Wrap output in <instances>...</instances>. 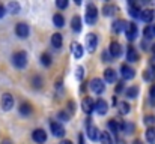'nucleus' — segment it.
<instances>
[{
  "instance_id": "1",
  "label": "nucleus",
  "mask_w": 155,
  "mask_h": 144,
  "mask_svg": "<svg viewBox=\"0 0 155 144\" xmlns=\"http://www.w3.org/2000/svg\"><path fill=\"white\" fill-rule=\"evenodd\" d=\"M12 65L17 69H24L27 66V54L26 51H17L12 54Z\"/></svg>"
},
{
  "instance_id": "2",
  "label": "nucleus",
  "mask_w": 155,
  "mask_h": 144,
  "mask_svg": "<svg viewBox=\"0 0 155 144\" xmlns=\"http://www.w3.org/2000/svg\"><path fill=\"white\" fill-rule=\"evenodd\" d=\"M84 18H86V23L89 26H94L97 23V20H98V9H97V6L94 3H89L87 5V8H86V17Z\"/></svg>"
},
{
  "instance_id": "3",
  "label": "nucleus",
  "mask_w": 155,
  "mask_h": 144,
  "mask_svg": "<svg viewBox=\"0 0 155 144\" xmlns=\"http://www.w3.org/2000/svg\"><path fill=\"white\" fill-rule=\"evenodd\" d=\"M89 87H91V90H92L94 93L101 95V93L104 92V89H105V84H104V81L101 80V78H94V80H91Z\"/></svg>"
},
{
  "instance_id": "4",
  "label": "nucleus",
  "mask_w": 155,
  "mask_h": 144,
  "mask_svg": "<svg viewBox=\"0 0 155 144\" xmlns=\"http://www.w3.org/2000/svg\"><path fill=\"white\" fill-rule=\"evenodd\" d=\"M125 35H127V39L128 41H134L139 35V29H137V24L136 23H127V29H125Z\"/></svg>"
},
{
  "instance_id": "5",
  "label": "nucleus",
  "mask_w": 155,
  "mask_h": 144,
  "mask_svg": "<svg viewBox=\"0 0 155 144\" xmlns=\"http://www.w3.org/2000/svg\"><path fill=\"white\" fill-rule=\"evenodd\" d=\"M15 33H17L18 38L26 39V38L29 36V33H30V29H29V26H27L26 23H18V24L15 26Z\"/></svg>"
},
{
  "instance_id": "6",
  "label": "nucleus",
  "mask_w": 155,
  "mask_h": 144,
  "mask_svg": "<svg viewBox=\"0 0 155 144\" xmlns=\"http://www.w3.org/2000/svg\"><path fill=\"white\" fill-rule=\"evenodd\" d=\"M86 128H87V137H89L92 141H97L98 137H100V131H98V128H97L95 125H92L91 119H87V122H86Z\"/></svg>"
},
{
  "instance_id": "7",
  "label": "nucleus",
  "mask_w": 155,
  "mask_h": 144,
  "mask_svg": "<svg viewBox=\"0 0 155 144\" xmlns=\"http://www.w3.org/2000/svg\"><path fill=\"white\" fill-rule=\"evenodd\" d=\"M86 48H87L91 53H94V51L98 48V36H97L95 33H89V35L86 36Z\"/></svg>"
},
{
  "instance_id": "8",
  "label": "nucleus",
  "mask_w": 155,
  "mask_h": 144,
  "mask_svg": "<svg viewBox=\"0 0 155 144\" xmlns=\"http://www.w3.org/2000/svg\"><path fill=\"white\" fill-rule=\"evenodd\" d=\"M50 128H51V134L54 135V137H59V138H62L63 135H65V128H63V125L60 123V122H51L50 123Z\"/></svg>"
},
{
  "instance_id": "9",
  "label": "nucleus",
  "mask_w": 155,
  "mask_h": 144,
  "mask_svg": "<svg viewBox=\"0 0 155 144\" xmlns=\"http://www.w3.org/2000/svg\"><path fill=\"white\" fill-rule=\"evenodd\" d=\"M0 105H2V108H3L5 111L12 110V107H14V96L11 95V93H5V95L2 96Z\"/></svg>"
},
{
  "instance_id": "10",
  "label": "nucleus",
  "mask_w": 155,
  "mask_h": 144,
  "mask_svg": "<svg viewBox=\"0 0 155 144\" xmlns=\"http://www.w3.org/2000/svg\"><path fill=\"white\" fill-rule=\"evenodd\" d=\"M32 138H33L35 143L42 144L47 141V132H45L44 129H35V131L32 132Z\"/></svg>"
},
{
  "instance_id": "11",
  "label": "nucleus",
  "mask_w": 155,
  "mask_h": 144,
  "mask_svg": "<svg viewBox=\"0 0 155 144\" xmlns=\"http://www.w3.org/2000/svg\"><path fill=\"white\" fill-rule=\"evenodd\" d=\"M120 75H122L124 80H133L136 77V71L128 65H122L120 66Z\"/></svg>"
},
{
  "instance_id": "12",
  "label": "nucleus",
  "mask_w": 155,
  "mask_h": 144,
  "mask_svg": "<svg viewBox=\"0 0 155 144\" xmlns=\"http://www.w3.org/2000/svg\"><path fill=\"white\" fill-rule=\"evenodd\" d=\"M108 53H110L111 59H117V57H120V54H122V45H120L119 42L113 41V42L110 44V48H108Z\"/></svg>"
},
{
  "instance_id": "13",
  "label": "nucleus",
  "mask_w": 155,
  "mask_h": 144,
  "mask_svg": "<svg viewBox=\"0 0 155 144\" xmlns=\"http://www.w3.org/2000/svg\"><path fill=\"white\" fill-rule=\"evenodd\" d=\"M81 108L86 114H91L95 110V102L92 101V98H84L83 102H81Z\"/></svg>"
},
{
  "instance_id": "14",
  "label": "nucleus",
  "mask_w": 155,
  "mask_h": 144,
  "mask_svg": "<svg viewBox=\"0 0 155 144\" xmlns=\"http://www.w3.org/2000/svg\"><path fill=\"white\" fill-rule=\"evenodd\" d=\"M94 111H97L100 116H104L107 111H108V104L104 101V99H98L97 102H95V110Z\"/></svg>"
},
{
  "instance_id": "15",
  "label": "nucleus",
  "mask_w": 155,
  "mask_h": 144,
  "mask_svg": "<svg viewBox=\"0 0 155 144\" xmlns=\"http://www.w3.org/2000/svg\"><path fill=\"white\" fill-rule=\"evenodd\" d=\"M127 60L130 63H134V62L139 60V51L133 45H128V48H127Z\"/></svg>"
},
{
  "instance_id": "16",
  "label": "nucleus",
  "mask_w": 155,
  "mask_h": 144,
  "mask_svg": "<svg viewBox=\"0 0 155 144\" xmlns=\"http://www.w3.org/2000/svg\"><path fill=\"white\" fill-rule=\"evenodd\" d=\"M71 51H72V56L75 59H81L83 54H84V48L81 47L78 42H72L71 44Z\"/></svg>"
},
{
  "instance_id": "17",
  "label": "nucleus",
  "mask_w": 155,
  "mask_h": 144,
  "mask_svg": "<svg viewBox=\"0 0 155 144\" xmlns=\"http://www.w3.org/2000/svg\"><path fill=\"white\" fill-rule=\"evenodd\" d=\"M125 29H127V21L125 20H116L111 26V30L114 33H122V32H125Z\"/></svg>"
},
{
  "instance_id": "18",
  "label": "nucleus",
  "mask_w": 155,
  "mask_h": 144,
  "mask_svg": "<svg viewBox=\"0 0 155 144\" xmlns=\"http://www.w3.org/2000/svg\"><path fill=\"white\" fill-rule=\"evenodd\" d=\"M116 78H117V75H116V71L114 69L107 68L104 71V81L105 83H116Z\"/></svg>"
},
{
  "instance_id": "19",
  "label": "nucleus",
  "mask_w": 155,
  "mask_h": 144,
  "mask_svg": "<svg viewBox=\"0 0 155 144\" xmlns=\"http://www.w3.org/2000/svg\"><path fill=\"white\" fill-rule=\"evenodd\" d=\"M71 29L74 30V32H81V29H83V24H81V18L78 17V15H74L72 17V20H71Z\"/></svg>"
},
{
  "instance_id": "20",
  "label": "nucleus",
  "mask_w": 155,
  "mask_h": 144,
  "mask_svg": "<svg viewBox=\"0 0 155 144\" xmlns=\"http://www.w3.org/2000/svg\"><path fill=\"white\" fill-rule=\"evenodd\" d=\"M154 17H155V14L152 9H143V11L140 12V18H142L145 23H152Z\"/></svg>"
},
{
  "instance_id": "21",
  "label": "nucleus",
  "mask_w": 155,
  "mask_h": 144,
  "mask_svg": "<svg viewBox=\"0 0 155 144\" xmlns=\"http://www.w3.org/2000/svg\"><path fill=\"white\" fill-rule=\"evenodd\" d=\"M128 6H130V14H131L134 18H140V12H142L140 5H137V3H134V2H128Z\"/></svg>"
},
{
  "instance_id": "22",
  "label": "nucleus",
  "mask_w": 155,
  "mask_h": 144,
  "mask_svg": "<svg viewBox=\"0 0 155 144\" xmlns=\"http://www.w3.org/2000/svg\"><path fill=\"white\" fill-rule=\"evenodd\" d=\"M51 45L56 50H60L62 48V45H63V38H62L60 33H54L51 36Z\"/></svg>"
},
{
  "instance_id": "23",
  "label": "nucleus",
  "mask_w": 155,
  "mask_h": 144,
  "mask_svg": "<svg viewBox=\"0 0 155 144\" xmlns=\"http://www.w3.org/2000/svg\"><path fill=\"white\" fill-rule=\"evenodd\" d=\"M130 110H131V107H130V104H128L127 101L117 102V111H119L120 116H127V114L130 113Z\"/></svg>"
},
{
  "instance_id": "24",
  "label": "nucleus",
  "mask_w": 155,
  "mask_h": 144,
  "mask_svg": "<svg viewBox=\"0 0 155 144\" xmlns=\"http://www.w3.org/2000/svg\"><path fill=\"white\" fill-rule=\"evenodd\" d=\"M18 111H20L21 116H29V114H32V111H33L32 104H29V102H23V104H20Z\"/></svg>"
},
{
  "instance_id": "25",
  "label": "nucleus",
  "mask_w": 155,
  "mask_h": 144,
  "mask_svg": "<svg viewBox=\"0 0 155 144\" xmlns=\"http://www.w3.org/2000/svg\"><path fill=\"white\" fill-rule=\"evenodd\" d=\"M116 11H117V8H116L114 5H111V3H107V5H104L103 6L104 17H111V15H114Z\"/></svg>"
},
{
  "instance_id": "26",
  "label": "nucleus",
  "mask_w": 155,
  "mask_h": 144,
  "mask_svg": "<svg viewBox=\"0 0 155 144\" xmlns=\"http://www.w3.org/2000/svg\"><path fill=\"white\" fill-rule=\"evenodd\" d=\"M8 12H11L12 15H15V14H18L20 12V9H21V6H20V3H17V2H9L8 3V6L5 8Z\"/></svg>"
},
{
  "instance_id": "27",
  "label": "nucleus",
  "mask_w": 155,
  "mask_h": 144,
  "mask_svg": "<svg viewBox=\"0 0 155 144\" xmlns=\"http://www.w3.org/2000/svg\"><path fill=\"white\" fill-rule=\"evenodd\" d=\"M143 35H145L146 39L155 38V24H148V26L145 27V30H143Z\"/></svg>"
},
{
  "instance_id": "28",
  "label": "nucleus",
  "mask_w": 155,
  "mask_h": 144,
  "mask_svg": "<svg viewBox=\"0 0 155 144\" xmlns=\"http://www.w3.org/2000/svg\"><path fill=\"white\" fill-rule=\"evenodd\" d=\"M53 24L56 26V27H63L65 26V18H63V15L62 14H54L53 15Z\"/></svg>"
},
{
  "instance_id": "29",
  "label": "nucleus",
  "mask_w": 155,
  "mask_h": 144,
  "mask_svg": "<svg viewBox=\"0 0 155 144\" xmlns=\"http://www.w3.org/2000/svg\"><path fill=\"white\" fill-rule=\"evenodd\" d=\"M137 95H139V87H137V86H130V87L125 90V96L130 98V99L137 98Z\"/></svg>"
},
{
  "instance_id": "30",
  "label": "nucleus",
  "mask_w": 155,
  "mask_h": 144,
  "mask_svg": "<svg viewBox=\"0 0 155 144\" xmlns=\"http://www.w3.org/2000/svg\"><path fill=\"white\" fill-rule=\"evenodd\" d=\"M145 137H146V141L149 144H155V128H148V131L145 132Z\"/></svg>"
},
{
  "instance_id": "31",
  "label": "nucleus",
  "mask_w": 155,
  "mask_h": 144,
  "mask_svg": "<svg viewBox=\"0 0 155 144\" xmlns=\"http://www.w3.org/2000/svg\"><path fill=\"white\" fill-rule=\"evenodd\" d=\"M108 129H110V132H113L114 135L120 131V123H117L116 122V119H111L110 122H108Z\"/></svg>"
},
{
  "instance_id": "32",
  "label": "nucleus",
  "mask_w": 155,
  "mask_h": 144,
  "mask_svg": "<svg viewBox=\"0 0 155 144\" xmlns=\"http://www.w3.org/2000/svg\"><path fill=\"white\" fill-rule=\"evenodd\" d=\"M143 77H145L146 81H152V80H155V66H149V68L145 71Z\"/></svg>"
},
{
  "instance_id": "33",
  "label": "nucleus",
  "mask_w": 155,
  "mask_h": 144,
  "mask_svg": "<svg viewBox=\"0 0 155 144\" xmlns=\"http://www.w3.org/2000/svg\"><path fill=\"white\" fill-rule=\"evenodd\" d=\"M42 84H44V80H42L41 75H33V77H32V86H33L35 89H41Z\"/></svg>"
},
{
  "instance_id": "34",
  "label": "nucleus",
  "mask_w": 155,
  "mask_h": 144,
  "mask_svg": "<svg viewBox=\"0 0 155 144\" xmlns=\"http://www.w3.org/2000/svg\"><path fill=\"white\" fill-rule=\"evenodd\" d=\"M98 140L101 141V144H113V140H111V137H110L108 132H100Z\"/></svg>"
},
{
  "instance_id": "35",
  "label": "nucleus",
  "mask_w": 155,
  "mask_h": 144,
  "mask_svg": "<svg viewBox=\"0 0 155 144\" xmlns=\"http://www.w3.org/2000/svg\"><path fill=\"white\" fill-rule=\"evenodd\" d=\"M120 129L127 134H133L134 132V125L133 123H127V122H122L120 123Z\"/></svg>"
},
{
  "instance_id": "36",
  "label": "nucleus",
  "mask_w": 155,
  "mask_h": 144,
  "mask_svg": "<svg viewBox=\"0 0 155 144\" xmlns=\"http://www.w3.org/2000/svg\"><path fill=\"white\" fill-rule=\"evenodd\" d=\"M51 56L48 54V53H44L42 56H41V63L44 65V66H50L51 65Z\"/></svg>"
},
{
  "instance_id": "37",
  "label": "nucleus",
  "mask_w": 155,
  "mask_h": 144,
  "mask_svg": "<svg viewBox=\"0 0 155 144\" xmlns=\"http://www.w3.org/2000/svg\"><path fill=\"white\" fill-rule=\"evenodd\" d=\"M69 114L66 113V111H59L57 113V120H60V122H69Z\"/></svg>"
},
{
  "instance_id": "38",
  "label": "nucleus",
  "mask_w": 155,
  "mask_h": 144,
  "mask_svg": "<svg viewBox=\"0 0 155 144\" xmlns=\"http://www.w3.org/2000/svg\"><path fill=\"white\" fill-rule=\"evenodd\" d=\"M145 125H148L149 128H152L155 125V116H152V114L145 116Z\"/></svg>"
},
{
  "instance_id": "39",
  "label": "nucleus",
  "mask_w": 155,
  "mask_h": 144,
  "mask_svg": "<svg viewBox=\"0 0 155 144\" xmlns=\"http://www.w3.org/2000/svg\"><path fill=\"white\" fill-rule=\"evenodd\" d=\"M66 113H68L69 116H72V114L75 113V102H74V101H69V102H68V105H66Z\"/></svg>"
},
{
  "instance_id": "40",
  "label": "nucleus",
  "mask_w": 155,
  "mask_h": 144,
  "mask_svg": "<svg viewBox=\"0 0 155 144\" xmlns=\"http://www.w3.org/2000/svg\"><path fill=\"white\" fill-rule=\"evenodd\" d=\"M75 77H77V80H83V78H84V68H83V66H77V69H75Z\"/></svg>"
},
{
  "instance_id": "41",
  "label": "nucleus",
  "mask_w": 155,
  "mask_h": 144,
  "mask_svg": "<svg viewBox=\"0 0 155 144\" xmlns=\"http://www.w3.org/2000/svg\"><path fill=\"white\" fill-rule=\"evenodd\" d=\"M68 5H69L68 0H56V6L59 9H65V8H68Z\"/></svg>"
},
{
  "instance_id": "42",
  "label": "nucleus",
  "mask_w": 155,
  "mask_h": 144,
  "mask_svg": "<svg viewBox=\"0 0 155 144\" xmlns=\"http://www.w3.org/2000/svg\"><path fill=\"white\" fill-rule=\"evenodd\" d=\"M101 57H103L104 62H111V56H110V53H108V51H104Z\"/></svg>"
},
{
  "instance_id": "43",
  "label": "nucleus",
  "mask_w": 155,
  "mask_h": 144,
  "mask_svg": "<svg viewBox=\"0 0 155 144\" xmlns=\"http://www.w3.org/2000/svg\"><path fill=\"white\" fill-rule=\"evenodd\" d=\"M149 95H151V99L154 98V101H155V83L149 87Z\"/></svg>"
},
{
  "instance_id": "44",
  "label": "nucleus",
  "mask_w": 155,
  "mask_h": 144,
  "mask_svg": "<svg viewBox=\"0 0 155 144\" xmlns=\"http://www.w3.org/2000/svg\"><path fill=\"white\" fill-rule=\"evenodd\" d=\"M5 14H6V9H5V6L0 3V18H3V17H5Z\"/></svg>"
},
{
  "instance_id": "45",
  "label": "nucleus",
  "mask_w": 155,
  "mask_h": 144,
  "mask_svg": "<svg viewBox=\"0 0 155 144\" xmlns=\"http://www.w3.org/2000/svg\"><path fill=\"white\" fill-rule=\"evenodd\" d=\"M122 89H124V84H122V83H117V86H116V93H119Z\"/></svg>"
},
{
  "instance_id": "46",
  "label": "nucleus",
  "mask_w": 155,
  "mask_h": 144,
  "mask_svg": "<svg viewBox=\"0 0 155 144\" xmlns=\"http://www.w3.org/2000/svg\"><path fill=\"white\" fill-rule=\"evenodd\" d=\"M78 144H84V137H83V134H78Z\"/></svg>"
},
{
  "instance_id": "47",
  "label": "nucleus",
  "mask_w": 155,
  "mask_h": 144,
  "mask_svg": "<svg viewBox=\"0 0 155 144\" xmlns=\"http://www.w3.org/2000/svg\"><path fill=\"white\" fill-rule=\"evenodd\" d=\"M60 144H72V143H71L69 140H62V141H60Z\"/></svg>"
},
{
  "instance_id": "48",
  "label": "nucleus",
  "mask_w": 155,
  "mask_h": 144,
  "mask_svg": "<svg viewBox=\"0 0 155 144\" xmlns=\"http://www.w3.org/2000/svg\"><path fill=\"white\" fill-rule=\"evenodd\" d=\"M0 144H14V143H12V141H9V140H3Z\"/></svg>"
},
{
  "instance_id": "49",
  "label": "nucleus",
  "mask_w": 155,
  "mask_h": 144,
  "mask_svg": "<svg viewBox=\"0 0 155 144\" xmlns=\"http://www.w3.org/2000/svg\"><path fill=\"white\" fill-rule=\"evenodd\" d=\"M133 144H143V141H142V140H134Z\"/></svg>"
}]
</instances>
